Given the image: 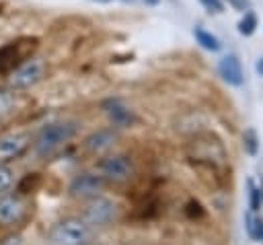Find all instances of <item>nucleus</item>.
Returning a JSON list of instances; mask_svg holds the SVG:
<instances>
[{
	"instance_id": "obj_20",
	"label": "nucleus",
	"mask_w": 263,
	"mask_h": 245,
	"mask_svg": "<svg viewBox=\"0 0 263 245\" xmlns=\"http://www.w3.org/2000/svg\"><path fill=\"white\" fill-rule=\"evenodd\" d=\"M8 111H10V97L4 95V93H0V115H4Z\"/></svg>"
},
{
	"instance_id": "obj_13",
	"label": "nucleus",
	"mask_w": 263,
	"mask_h": 245,
	"mask_svg": "<svg viewBox=\"0 0 263 245\" xmlns=\"http://www.w3.org/2000/svg\"><path fill=\"white\" fill-rule=\"evenodd\" d=\"M193 37H195V41H197L203 49H208V51H218V49H220V39H218L216 35H212L210 31L201 29V27H195V29H193Z\"/></svg>"
},
{
	"instance_id": "obj_5",
	"label": "nucleus",
	"mask_w": 263,
	"mask_h": 245,
	"mask_svg": "<svg viewBox=\"0 0 263 245\" xmlns=\"http://www.w3.org/2000/svg\"><path fill=\"white\" fill-rule=\"evenodd\" d=\"M105 179L99 171H82L78 175L72 177L70 185H68V194L72 198H78V200H88L92 196H99L105 187Z\"/></svg>"
},
{
	"instance_id": "obj_19",
	"label": "nucleus",
	"mask_w": 263,
	"mask_h": 245,
	"mask_svg": "<svg viewBox=\"0 0 263 245\" xmlns=\"http://www.w3.org/2000/svg\"><path fill=\"white\" fill-rule=\"evenodd\" d=\"M210 12H222V0H199Z\"/></svg>"
},
{
	"instance_id": "obj_18",
	"label": "nucleus",
	"mask_w": 263,
	"mask_h": 245,
	"mask_svg": "<svg viewBox=\"0 0 263 245\" xmlns=\"http://www.w3.org/2000/svg\"><path fill=\"white\" fill-rule=\"evenodd\" d=\"M14 183V171L8 165L0 163V194H6Z\"/></svg>"
},
{
	"instance_id": "obj_6",
	"label": "nucleus",
	"mask_w": 263,
	"mask_h": 245,
	"mask_svg": "<svg viewBox=\"0 0 263 245\" xmlns=\"http://www.w3.org/2000/svg\"><path fill=\"white\" fill-rule=\"evenodd\" d=\"M27 212V204L18 194H0V224L12 226L23 220Z\"/></svg>"
},
{
	"instance_id": "obj_14",
	"label": "nucleus",
	"mask_w": 263,
	"mask_h": 245,
	"mask_svg": "<svg viewBox=\"0 0 263 245\" xmlns=\"http://www.w3.org/2000/svg\"><path fill=\"white\" fill-rule=\"evenodd\" d=\"M245 226H247V233L251 239L263 241V218L261 216H257L255 212H249L245 216Z\"/></svg>"
},
{
	"instance_id": "obj_15",
	"label": "nucleus",
	"mask_w": 263,
	"mask_h": 245,
	"mask_svg": "<svg viewBox=\"0 0 263 245\" xmlns=\"http://www.w3.org/2000/svg\"><path fill=\"white\" fill-rule=\"evenodd\" d=\"M242 148H245V152L249 156L257 154V150H259V136H257V132L253 128H247L242 132Z\"/></svg>"
},
{
	"instance_id": "obj_4",
	"label": "nucleus",
	"mask_w": 263,
	"mask_h": 245,
	"mask_svg": "<svg viewBox=\"0 0 263 245\" xmlns=\"http://www.w3.org/2000/svg\"><path fill=\"white\" fill-rule=\"evenodd\" d=\"M97 171L103 175L105 181H113V183H123L134 175V163L127 154L121 152H113V154H105L99 165Z\"/></svg>"
},
{
	"instance_id": "obj_16",
	"label": "nucleus",
	"mask_w": 263,
	"mask_h": 245,
	"mask_svg": "<svg viewBox=\"0 0 263 245\" xmlns=\"http://www.w3.org/2000/svg\"><path fill=\"white\" fill-rule=\"evenodd\" d=\"M261 204H263V194H261V187H257L253 181H249V208L251 212H259L261 210Z\"/></svg>"
},
{
	"instance_id": "obj_1",
	"label": "nucleus",
	"mask_w": 263,
	"mask_h": 245,
	"mask_svg": "<svg viewBox=\"0 0 263 245\" xmlns=\"http://www.w3.org/2000/svg\"><path fill=\"white\" fill-rule=\"evenodd\" d=\"M78 134V121L76 119H58L41 126L33 140V152L39 159H47L53 152H58L62 146H66L74 136Z\"/></svg>"
},
{
	"instance_id": "obj_25",
	"label": "nucleus",
	"mask_w": 263,
	"mask_h": 245,
	"mask_svg": "<svg viewBox=\"0 0 263 245\" xmlns=\"http://www.w3.org/2000/svg\"><path fill=\"white\" fill-rule=\"evenodd\" d=\"M101 2H111V0H101Z\"/></svg>"
},
{
	"instance_id": "obj_8",
	"label": "nucleus",
	"mask_w": 263,
	"mask_h": 245,
	"mask_svg": "<svg viewBox=\"0 0 263 245\" xmlns=\"http://www.w3.org/2000/svg\"><path fill=\"white\" fill-rule=\"evenodd\" d=\"M117 142V132L113 128H101V130H95L92 134H88L82 142L84 150L99 156V154H107Z\"/></svg>"
},
{
	"instance_id": "obj_3",
	"label": "nucleus",
	"mask_w": 263,
	"mask_h": 245,
	"mask_svg": "<svg viewBox=\"0 0 263 245\" xmlns=\"http://www.w3.org/2000/svg\"><path fill=\"white\" fill-rule=\"evenodd\" d=\"M119 214V206L115 200L107 198V196H92L86 200V204L82 206L80 218L88 224V226H105L109 222H113Z\"/></svg>"
},
{
	"instance_id": "obj_21",
	"label": "nucleus",
	"mask_w": 263,
	"mask_h": 245,
	"mask_svg": "<svg viewBox=\"0 0 263 245\" xmlns=\"http://www.w3.org/2000/svg\"><path fill=\"white\" fill-rule=\"evenodd\" d=\"M0 245H23V237L21 235H10L4 241H0Z\"/></svg>"
},
{
	"instance_id": "obj_9",
	"label": "nucleus",
	"mask_w": 263,
	"mask_h": 245,
	"mask_svg": "<svg viewBox=\"0 0 263 245\" xmlns=\"http://www.w3.org/2000/svg\"><path fill=\"white\" fill-rule=\"evenodd\" d=\"M31 144V138L27 132H8L0 136V161L14 159L27 150Z\"/></svg>"
},
{
	"instance_id": "obj_17",
	"label": "nucleus",
	"mask_w": 263,
	"mask_h": 245,
	"mask_svg": "<svg viewBox=\"0 0 263 245\" xmlns=\"http://www.w3.org/2000/svg\"><path fill=\"white\" fill-rule=\"evenodd\" d=\"M255 27H257V16L253 12H245V16L238 23V33L245 35V37H249V35L255 33Z\"/></svg>"
},
{
	"instance_id": "obj_7",
	"label": "nucleus",
	"mask_w": 263,
	"mask_h": 245,
	"mask_svg": "<svg viewBox=\"0 0 263 245\" xmlns=\"http://www.w3.org/2000/svg\"><path fill=\"white\" fill-rule=\"evenodd\" d=\"M43 76V64L39 60H27L18 64L10 74V84L14 89H29L35 82H39Z\"/></svg>"
},
{
	"instance_id": "obj_23",
	"label": "nucleus",
	"mask_w": 263,
	"mask_h": 245,
	"mask_svg": "<svg viewBox=\"0 0 263 245\" xmlns=\"http://www.w3.org/2000/svg\"><path fill=\"white\" fill-rule=\"evenodd\" d=\"M255 70H257V74H259V76H263V58H259V60H257Z\"/></svg>"
},
{
	"instance_id": "obj_24",
	"label": "nucleus",
	"mask_w": 263,
	"mask_h": 245,
	"mask_svg": "<svg viewBox=\"0 0 263 245\" xmlns=\"http://www.w3.org/2000/svg\"><path fill=\"white\" fill-rule=\"evenodd\" d=\"M146 4H158V0H144Z\"/></svg>"
},
{
	"instance_id": "obj_12",
	"label": "nucleus",
	"mask_w": 263,
	"mask_h": 245,
	"mask_svg": "<svg viewBox=\"0 0 263 245\" xmlns=\"http://www.w3.org/2000/svg\"><path fill=\"white\" fill-rule=\"evenodd\" d=\"M21 60H23L21 43H8V45H4L0 49V72L14 70V66H18Z\"/></svg>"
},
{
	"instance_id": "obj_26",
	"label": "nucleus",
	"mask_w": 263,
	"mask_h": 245,
	"mask_svg": "<svg viewBox=\"0 0 263 245\" xmlns=\"http://www.w3.org/2000/svg\"><path fill=\"white\" fill-rule=\"evenodd\" d=\"M125 2H134V0H125Z\"/></svg>"
},
{
	"instance_id": "obj_22",
	"label": "nucleus",
	"mask_w": 263,
	"mask_h": 245,
	"mask_svg": "<svg viewBox=\"0 0 263 245\" xmlns=\"http://www.w3.org/2000/svg\"><path fill=\"white\" fill-rule=\"evenodd\" d=\"M228 4L236 10H247L249 8V0H228Z\"/></svg>"
},
{
	"instance_id": "obj_10",
	"label": "nucleus",
	"mask_w": 263,
	"mask_h": 245,
	"mask_svg": "<svg viewBox=\"0 0 263 245\" xmlns=\"http://www.w3.org/2000/svg\"><path fill=\"white\" fill-rule=\"evenodd\" d=\"M218 72H220V76H222L230 86H240V84L245 82L240 60H238V56H234V54H228V56H224V58L220 60Z\"/></svg>"
},
{
	"instance_id": "obj_2",
	"label": "nucleus",
	"mask_w": 263,
	"mask_h": 245,
	"mask_svg": "<svg viewBox=\"0 0 263 245\" xmlns=\"http://www.w3.org/2000/svg\"><path fill=\"white\" fill-rule=\"evenodd\" d=\"M92 237V226L82 218H64L55 222L47 233L49 245H88Z\"/></svg>"
},
{
	"instance_id": "obj_11",
	"label": "nucleus",
	"mask_w": 263,
	"mask_h": 245,
	"mask_svg": "<svg viewBox=\"0 0 263 245\" xmlns=\"http://www.w3.org/2000/svg\"><path fill=\"white\" fill-rule=\"evenodd\" d=\"M105 113H107V117H109V121L113 124V126H129L132 121H134V115H132V109L129 107H125L121 101H109L107 105H105Z\"/></svg>"
}]
</instances>
